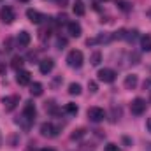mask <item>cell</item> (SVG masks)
<instances>
[{
    "label": "cell",
    "mask_w": 151,
    "mask_h": 151,
    "mask_svg": "<svg viewBox=\"0 0 151 151\" xmlns=\"http://www.w3.org/2000/svg\"><path fill=\"white\" fill-rule=\"evenodd\" d=\"M83 62H84V56H83V53H81L79 49H72V51L67 55V63H69V67H72V69H79V67L83 65Z\"/></svg>",
    "instance_id": "1"
},
{
    "label": "cell",
    "mask_w": 151,
    "mask_h": 151,
    "mask_svg": "<svg viewBox=\"0 0 151 151\" xmlns=\"http://www.w3.org/2000/svg\"><path fill=\"white\" fill-rule=\"evenodd\" d=\"M130 111H132V114H135V116L144 114V113H146V100H144V99H141V97L134 99V100H132V104H130Z\"/></svg>",
    "instance_id": "2"
},
{
    "label": "cell",
    "mask_w": 151,
    "mask_h": 151,
    "mask_svg": "<svg viewBox=\"0 0 151 151\" xmlns=\"http://www.w3.org/2000/svg\"><path fill=\"white\" fill-rule=\"evenodd\" d=\"M58 132H60V128L55 127V125L49 123V121H46V123L40 125V135H44V137H56Z\"/></svg>",
    "instance_id": "3"
},
{
    "label": "cell",
    "mask_w": 151,
    "mask_h": 151,
    "mask_svg": "<svg viewBox=\"0 0 151 151\" xmlns=\"http://www.w3.org/2000/svg\"><path fill=\"white\" fill-rule=\"evenodd\" d=\"M86 114H88L90 121H93V123H100V121H104V118H106V113H104L102 107H90Z\"/></svg>",
    "instance_id": "4"
},
{
    "label": "cell",
    "mask_w": 151,
    "mask_h": 151,
    "mask_svg": "<svg viewBox=\"0 0 151 151\" xmlns=\"http://www.w3.org/2000/svg\"><path fill=\"white\" fill-rule=\"evenodd\" d=\"M0 19H2V23L11 25V23L16 19V12H14V9H12V7H9V5H5V7L0 11Z\"/></svg>",
    "instance_id": "5"
},
{
    "label": "cell",
    "mask_w": 151,
    "mask_h": 151,
    "mask_svg": "<svg viewBox=\"0 0 151 151\" xmlns=\"http://www.w3.org/2000/svg\"><path fill=\"white\" fill-rule=\"evenodd\" d=\"M97 76H99V81L107 83V84L114 83V79H116V72H114L113 69H100Z\"/></svg>",
    "instance_id": "6"
},
{
    "label": "cell",
    "mask_w": 151,
    "mask_h": 151,
    "mask_svg": "<svg viewBox=\"0 0 151 151\" xmlns=\"http://www.w3.org/2000/svg\"><path fill=\"white\" fill-rule=\"evenodd\" d=\"M2 102H4L5 111H7V113H11V111H14V109H16V106L19 104V97H18V95H11V97H5Z\"/></svg>",
    "instance_id": "7"
},
{
    "label": "cell",
    "mask_w": 151,
    "mask_h": 151,
    "mask_svg": "<svg viewBox=\"0 0 151 151\" xmlns=\"http://www.w3.org/2000/svg\"><path fill=\"white\" fill-rule=\"evenodd\" d=\"M39 69H40L42 74H49V72L55 69V62H53V58H44V60L39 63Z\"/></svg>",
    "instance_id": "8"
},
{
    "label": "cell",
    "mask_w": 151,
    "mask_h": 151,
    "mask_svg": "<svg viewBox=\"0 0 151 151\" xmlns=\"http://www.w3.org/2000/svg\"><path fill=\"white\" fill-rule=\"evenodd\" d=\"M27 18H28L32 23H35V25L42 23V19H46V18H44V14H40V12L35 11V9H28V11H27Z\"/></svg>",
    "instance_id": "9"
},
{
    "label": "cell",
    "mask_w": 151,
    "mask_h": 151,
    "mask_svg": "<svg viewBox=\"0 0 151 151\" xmlns=\"http://www.w3.org/2000/svg\"><path fill=\"white\" fill-rule=\"evenodd\" d=\"M30 72L28 70H18V76H16V81H18V84L19 86H27V84H30Z\"/></svg>",
    "instance_id": "10"
},
{
    "label": "cell",
    "mask_w": 151,
    "mask_h": 151,
    "mask_svg": "<svg viewBox=\"0 0 151 151\" xmlns=\"http://www.w3.org/2000/svg\"><path fill=\"white\" fill-rule=\"evenodd\" d=\"M23 114L30 119H35V114H37V109H35V104L32 100L25 102V107H23Z\"/></svg>",
    "instance_id": "11"
},
{
    "label": "cell",
    "mask_w": 151,
    "mask_h": 151,
    "mask_svg": "<svg viewBox=\"0 0 151 151\" xmlns=\"http://www.w3.org/2000/svg\"><path fill=\"white\" fill-rule=\"evenodd\" d=\"M67 30H69V34L72 37H81V34H83V28H81V25L77 21H69L67 23Z\"/></svg>",
    "instance_id": "12"
},
{
    "label": "cell",
    "mask_w": 151,
    "mask_h": 151,
    "mask_svg": "<svg viewBox=\"0 0 151 151\" xmlns=\"http://www.w3.org/2000/svg\"><path fill=\"white\" fill-rule=\"evenodd\" d=\"M30 40H32V37H30V34H28L27 30L19 32V34H18V37H16V42H18V46H19V47H27V46L30 44Z\"/></svg>",
    "instance_id": "13"
},
{
    "label": "cell",
    "mask_w": 151,
    "mask_h": 151,
    "mask_svg": "<svg viewBox=\"0 0 151 151\" xmlns=\"http://www.w3.org/2000/svg\"><path fill=\"white\" fill-rule=\"evenodd\" d=\"M137 83H139V79H137V76L135 74H130V76H127L125 77V88L127 90H135V86H137Z\"/></svg>",
    "instance_id": "14"
},
{
    "label": "cell",
    "mask_w": 151,
    "mask_h": 151,
    "mask_svg": "<svg viewBox=\"0 0 151 151\" xmlns=\"http://www.w3.org/2000/svg\"><path fill=\"white\" fill-rule=\"evenodd\" d=\"M16 123L23 128V130H28L30 127H32V123H34V119H30V118H27L25 114H21V118H16Z\"/></svg>",
    "instance_id": "15"
},
{
    "label": "cell",
    "mask_w": 151,
    "mask_h": 151,
    "mask_svg": "<svg viewBox=\"0 0 151 151\" xmlns=\"http://www.w3.org/2000/svg\"><path fill=\"white\" fill-rule=\"evenodd\" d=\"M141 47H142V51H151V35L150 34H146V35H142L141 37Z\"/></svg>",
    "instance_id": "16"
},
{
    "label": "cell",
    "mask_w": 151,
    "mask_h": 151,
    "mask_svg": "<svg viewBox=\"0 0 151 151\" xmlns=\"http://www.w3.org/2000/svg\"><path fill=\"white\" fill-rule=\"evenodd\" d=\"M72 11H74L76 16H83V14H84V4H83L81 0H76L74 5H72Z\"/></svg>",
    "instance_id": "17"
},
{
    "label": "cell",
    "mask_w": 151,
    "mask_h": 151,
    "mask_svg": "<svg viewBox=\"0 0 151 151\" xmlns=\"http://www.w3.org/2000/svg\"><path fill=\"white\" fill-rule=\"evenodd\" d=\"M30 93H32L34 97H40V95H42V84H40V83H32V84H30Z\"/></svg>",
    "instance_id": "18"
},
{
    "label": "cell",
    "mask_w": 151,
    "mask_h": 151,
    "mask_svg": "<svg viewBox=\"0 0 151 151\" xmlns=\"http://www.w3.org/2000/svg\"><path fill=\"white\" fill-rule=\"evenodd\" d=\"M100 62H102V53H100V51H93V53H91V56H90V63L97 67Z\"/></svg>",
    "instance_id": "19"
},
{
    "label": "cell",
    "mask_w": 151,
    "mask_h": 151,
    "mask_svg": "<svg viewBox=\"0 0 151 151\" xmlns=\"http://www.w3.org/2000/svg\"><path fill=\"white\" fill-rule=\"evenodd\" d=\"M23 63H25V60H23L21 56H14V58H12V69H14V70H21Z\"/></svg>",
    "instance_id": "20"
},
{
    "label": "cell",
    "mask_w": 151,
    "mask_h": 151,
    "mask_svg": "<svg viewBox=\"0 0 151 151\" xmlns=\"http://www.w3.org/2000/svg\"><path fill=\"white\" fill-rule=\"evenodd\" d=\"M69 93L70 95H79L81 93V84L79 83H70L69 84Z\"/></svg>",
    "instance_id": "21"
},
{
    "label": "cell",
    "mask_w": 151,
    "mask_h": 151,
    "mask_svg": "<svg viewBox=\"0 0 151 151\" xmlns=\"http://www.w3.org/2000/svg\"><path fill=\"white\" fill-rule=\"evenodd\" d=\"M77 111H79V107L76 106L74 102H69V104L65 106V113H69V114H77Z\"/></svg>",
    "instance_id": "22"
},
{
    "label": "cell",
    "mask_w": 151,
    "mask_h": 151,
    "mask_svg": "<svg viewBox=\"0 0 151 151\" xmlns=\"http://www.w3.org/2000/svg\"><path fill=\"white\" fill-rule=\"evenodd\" d=\"M84 134H86V130H84V128H77V130H74V134L70 135V139H72V141H77V139L84 137Z\"/></svg>",
    "instance_id": "23"
},
{
    "label": "cell",
    "mask_w": 151,
    "mask_h": 151,
    "mask_svg": "<svg viewBox=\"0 0 151 151\" xmlns=\"http://www.w3.org/2000/svg\"><path fill=\"white\" fill-rule=\"evenodd\" d=\"M137 34H139L137 30H130V32H127V35H125V39H127L128 42H134V40L137 39Z\"/></svg>",
    "instance_id": "24"
},
{
    "label": "cell",
    "mask_w": 151,
    "mask_h": 151,
    "mask_svg": "<svg viewBox=\"0 0 151 151\" xmlns=\"http://www.w3.org/2000/svg\"><path fill=\"white\" fill-rule=\"evenodd\" d=\"M121 118V107H113V118H111V121H118Z\"/></svg>",
    "instance_id": "25"
},
{
    "label": "cell",
    "mask_w": 151,
    "mask_h": 151,
    "mask_svg": "<svg viewBox=\"0 0 151 151\" xmlns=\"http://www.w3.org/2000/svg\"><path fill=\"white\" fill-rule=\"evenodd\" d=\"M118 7H119L121 11H125V12H128V11H130V4H128V2H123V0H119V2H118Z\"/></svg>",
    "instance_id": "26"
},
{
    "label": "cell",
    "mask_w": 151,
    "mask_h": 151,
    "mask_svg": "<svg viewBox=\"0 0 151 151\" xmlns=\"http://www.w3.org/2000/svg\"><path fill=\"white\" fill-rule=\"evenodd\" d=\"M125 35H127V30H125V28H121V30H118V32H114L113 39H125Z\"/></svg>",
    "instance_id": "27"
},
{
    "label": "cell",
    "mask_w": 151,
    "mask_h": 151,
    "mask_svg": "<svg viewBox=\"0 0 151 151\" xmlns=\"http://www.w3.org/2000/svg\"><path fill=\"white\" fill-rule=\"evenodd\" d=\"M88 90H90L91 93H97V90H99L97 83H95V81H88Z\"/></svg>",
    "instance_id": "28"
},
{
    "label": "cell",
    "mask_w": 151,
    "mask_h": 151,
    "mask_svg": "<svg viewBox=\"0 0 151 151\" xmlns=\"http://www.w3.org/2000/svg\"><path fill=\"white\" fill-rule=\"evenodd\" d=\"M104 151H121V150L118 148V144H114V142H109V144L104 148Z\"/></svg>",
    "instance_id": "29"
},
{
    "label": "cell",
    "mask_w": 151,
    "mask_h": 151,
    "mask_svg": "<svg viewBox=\"0 0 151 151\" xmlns=\"http://www.w3.org/2000/svg\"><path fill=\"white\" fill-rule=\"evenodd\" d=\"M4 47H5V51H11V49H12V39H5V40H4Z\"/></svg>",
    "instance_id": "30"
},
{
    "label": "cell",
    "mask_w": 151,
    "mask_h": 151,
    "mask_svg": "<svg viewBox=\"0 0 151 151\" xmlns=\"http://www.w3.org/2000/svg\"><path fill=\"white\" fill-rule=\"evenodd\" d=\"M130 63H134V65H137V63H139V55H137V53L130 55Z\"/></svg>",
    "instance_id": "31"
},
{
    "label": "cell",
    "mask_w": 151,
    "mask_h": 151,
    "mask_svg": "<svg viewBox=\"0 0 151 151\" xmlns=\"http://www.w3.org/2000/svg\"><path fill=\"white\" fill-rule=\"evenodd\" d=\"M56 46H58V49H63V47L67 46V40H65V39H58V42H56Z\"/></svg>",
    "instance_id": "32"
},
{
    "label": "cell",
    "mask_w": 151,
    "mask_h": 151,
    "mask_svg": "<svg viewBox=\"0 0 151 151\" xmlns=\"http://www.w3.org/2000/svg\"><path fill=\"white\" fill-rule=\"evenodd\" d=\"M146 128H148V132H151V118L146 119Z\"/></svg>",
    "instance_id": "33"
},
{
    "label": "cell",
    "mask_w": 151,
    "mask_h": 151,
    "mask_svg": "<svg viewBox=\"0 0 151 151\" xmlns=\"http://www.w3.org/2000/svg\"><path fill=\"white\" fill-rule=\"evenodd\" d=\"M146 14H148V18H150V19H151V7H150V9H148V11H146Z\"/></svg>",
    "instance_id": "34"
},
{
    "label": "cell",
    "mask_w": 151,
    "mask_h": 151,
    "mask_svg": "<svg viewBox=\"0 0 151 151\" xmlns=\"http://www.w3.org/2000/svg\"><path fill=\"white\" fill-rule=\"evenodd\" d=\"M40 151H55V150H51V148H44V150H40Z\"/></svg>",
    "instance_id": "35"
},
{
    "label": "cell",
    "mask_w": 151,
    "mask_h": 151,
    "mask_svg": "<svg viewBox=\"0 0 151 151\" xmlns=\"http://www.w3.org/2000/svg\"><path fill=\"white\" fill-rule=\"evenodd\" d=\"M58 4H67V0H58Z\"/></svg>",
    "instance_id": "36"
},
{
    "label": "cell",
    "mask_w": 151,
    "mask_h": 151,
    "mask_svg": "<svg viewBox=\"0 0 151 151\" xmlns=\"http://www.w3.org/2000/svg\"><path fill=\"white\" fill-rule=\"evenodd\" d=\"M0 144H2V134H0Z\"/></svg>",
    "instance_id": "37"
},
{
    "label": "cell",
    "mask_w": 151,
    "mask_h": 151,
    "mask_svg": "<svg viewBox=\"0 0 151 151\" xmlns=\"http://www.w3.org/2000/svg\"><path fill=\"white\" fill-rule=\"evenodd\" d=\"M19 2H28V0H19Z\"/></svg>",
    "instance_id": "38"
},
{
    "label": "cell",
    "mask_w": 151,
    "mask_h": 151,
    "mask_svg": "<svg viewBox=\"0 0 151 151\" xmlns=\"http://www.w3.org/2000/svg\"><path fill=\"white\" fill-rule=\"evenodd\" d=\"M0 2H2V0H0Z\"/></svg>",
    "instance_id": "39"
}]
</instances>
